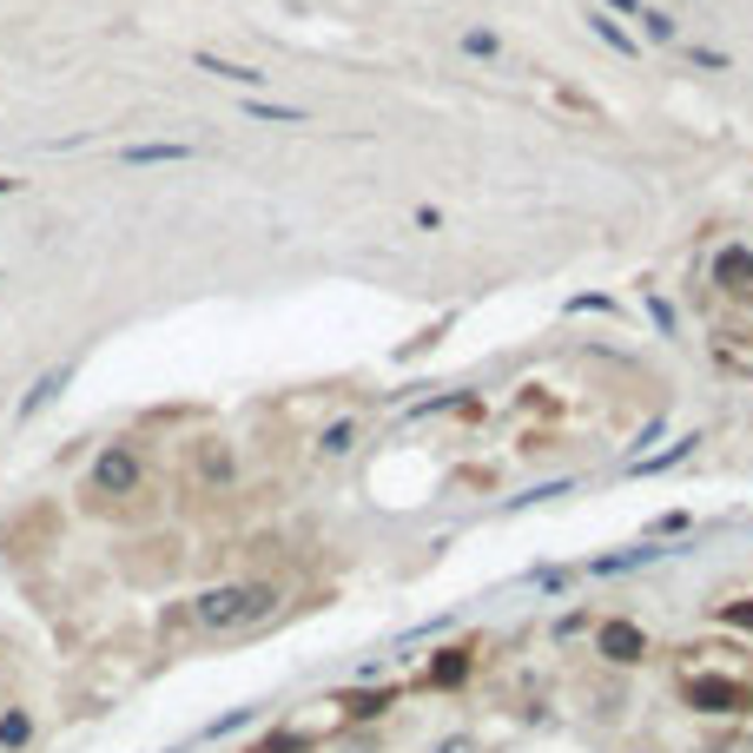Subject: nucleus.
I'll return each mask as SVG.
<instances>
[{"instance_id":"6ab92c4d","label":"nucleus","mask_w":753,"mask_h":753,"mask_svg":"<svg viewBox=\"0 0 753 753\" xmlns=\"http://www.w3.org/2000/svg\"><path fill=\"white\" fill-rule=\"evenodd\" d=\"M14 186H21V179H8V173H0V192H14Z\"/></svg>"},{"instance_id":"7ed1b4c3","label":"nucleus","mask_w":753,"mask_h":753,"mask_svg":"<svg viewBox=\"0 0 753 753\" xmlns=\"http://www.w3.org/2000/svg\"><path fill=\"white\" fill-rule=\"evenodd\" d=\"M595 648H602L608 667H641V661H648V635H641V622H602Z\"/></svg>"},{"instance_id":"4468645a","label":"nucleus","mask_w":753,"mask_h":753,"mask_svg":"<svg viewBox=\"0 0 753 753\" xmlns=\"http://www.w3.org/2000/svg\"><path fill=\"white\" fill-rule=\"evenodd\" d=\"M251 120H278V126H298L304 113H298V106H265V100H251Z\"/></svg>"},{"instance_id":"dca6fc26","label":"nucleus","mask_w":753,"mask_h":753,"mask_svg":"<svg viewBox=\"0 0 753 753\" xmlns=\"http://www.w3.org/2000/svg\"><path fill=\"white\" fill-rule=\"evenodd\" d=\"M635 21H648V34H654V40H675V21H667V14H648V8H641Z\"/></svg>"},{"instance_id":"f3484780","label":"nucleus","mask_w":753,"mask_h":753,"mask_svg":"<svg viewBox=\"0 0 753 753\" xmlns=\"http://www.w3.org/2000/svg\"><path fill=\"white\" fill-rule=\"evenodd\" d=\"M463 53H495V34H482V27H476V34H463Z\"/></svg>"},{"instance_id":"0eeeda50","label":"nucleus","mask_w":753,"mask_h":753,"mask_svg":"<svg viewBox=\"0 0 753 753\" xmlns=\"http://www.w3.org/2000/svg\"><path fill=\"white\" fill-rule=\"evenodd\" d=\"M34 740V714L27 707H8V714H0V753H21Z\"/></svg>"},{"instance_id":"2eb2a0df","label":"nucleus","mask_w":753,"mask_h":753,"mask_svg":"<svg viewBox=\"0 0 753 753\" xmlns=\"http://www.w3.org/2000/svg\"><path fill=\"white\" fill-rule=\"evenodd\" d=\"M390 707V694H351V714L357 720H371V714H384Z\"/></svg>"},{"instance_id":"9b49d317","label":"nucleus","mask_w":753,"mask_h":753,"mask_svg":"<svg viewBox=\"0 0 753 753\" xmlns=\"http://www.w3.org/2000/svg\"><path fill=\"white\" fill-rule=\"evenodd\" d=\"M351 443H357V424H330V430H324V443H317V450H324V456H344V450H351Z\"/></svg>"},{"instance_id":"f257e3e1","label":"nucleus","mask_w":753,"mask_h":753,"mask_svg":"<svg viewBox=\"0 0 753 753\" xmlns=\"http://www.w3.org/2000/svg\"><path fill=\"white\" fill-rule=\"evenodd\" d=\"M278 581H218L192 602V622L205 635H238V628H259L265 615H278Z\"/></svg>"},{"instance_id":"ddd939ff","label":"nucleus","mask_w":753,"mask_h":753,"mask_svg":"<svg viewBox=\"0 0 753 753\" xmlns=\"http://www.w3.org/2000/svg\"><path fill=\"white\" fill-rule=\"evenodd\" d=\"M589 27H595V34H602L608 47H622V53H635V40H628V34H622V27L608 21V14H589Z\"/></svg>"},{"instance_id":"9d476101","label":"nucleus","mask_w":753,"mask_h":753,"mask_svg":"<svg viewBox=\"0 0 753 753\" xmlns=\"http://www.w3.org/2000/svg\"><path fill=\"white\" fill-rule=\"evenodd\" d=\"M654 555H667V549H628V555H602V562H595V575H615V568H641V562H654Z\"/></svg>"},{"instance_id":"1a4fd4ad","label":"nucleus","mask_w":753,"mask_h":753,"mask_svg":"<svg viewBox=\"0 0 753 753\" xmlns=\"http://www.w3.org/2000/svg\"><path fill=\"white\" fill-rule=\"evenodd\" d=\"M463 675H469V654H463V648H443V654L430 661V681H437V688H456Z\"/></svg>"},{"instance_id":"f03ea898","label":"nucleus","mask_w":753,"mask_h":753,"mask_svg":"<svg viewBox=\"0 0 753 753\" xmlns=\"http://www.w3.org/2000/svg\"><path fill=\"white\" fill-rule=\"evenodd\" d=\"M681 694H688V707H694V714H714V720L753 714V694H746V681H727V675H694Z\"/></svg>"},{"instance_id":"6e6552de","label":"nucleus","mask_w":753,"mask_h":753,"mask_svg":"<svg viewBox=\"0 0 753 753\" xmlns=\"http://www.w3.org/2000/svg\"><path fill=\"white\" fill-rule=\"evenodd\" d=\"M199 66L218 73V79H231V87H265V73H259V66H231V60H218V53H199Z\"/></svg>"},{"instance_id":"a211bd4d","label":"nucleus","mask_w":753,"mask_h":753,"mask_svg":"<svg viewBox=\"0 0 753 753\" xmlns=\"http://www.w3.org/2000/svg\"><path fill=\"white\" fill-rule=\"evenodd\" d=\"M437 753H476V746H469V740H443Z\"/></svg>"},{"instance_id":"39448f33","label":"nucleus","mask_w":753,"mask_h":753,"mask_svg":"<svg viewBox=\"0 0 753 753\" xmlns=\"http://www.w3.org/2000/svg\"><path fill=\"white\" fill-rule=\"evenodd\" d=\"M66 384H73V364H53V371H47V377H40L27 397H21V424H27V416H40V410H47V403H53Z\"/></svg>"},{"instance_id":"423d86ee","label":"nucleus","mask_w":753,"mask_h":753,"mask_svg":"<svg viewBox=\"0 0 753 753\" xmlns=\"http://www.w3.org/2000/svg\"><path fill=\"white\" fill-rule=\"evenodd\" d=\"M173 159H192L186 139H146V146H126V165H173Z\"/></svg>"},{"instance_id":"20e7f679","label":"nucleus","mask_w":753,"mask_h":753,"mask_svg":"<svg viewBox=\"0 0 753 753\" xmlns=\"http://www.w3.org/2000/svg\"><path fill=\"white\" fill-rule=\"evenodd\" d=\"M93 489H100V495H133V489H139V450L113 443V450L93 463Z\"/></svg>"},{"instance_id":"f8f14e48","label":"nucleus","mask_w":753,"mask_h":753,"mask_svg":"<svg viewBox=\"0 0 753 753\" xmlns=\"http://www.w3.org/2000/svg\"><path fill=\"white\" fill-rule=\"evenodd\" d=\"M311 746V733H272L265 746H251V753H304Z\"/></svg>"},{"instance_id":"aec40b11","label":"nucleus","mask_w":753,"mask_h":753,"mask_svg":"<svg viewBox=\"0 0 753 753\" xmlns=\"http://www.w3.org/2000/svg\"><path fill=\"white\" fill-rule=\"evenodd\" d=\"M635 753H654V746H635Z\"/></svg>"}]
</instances>
